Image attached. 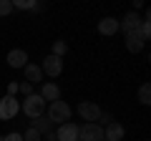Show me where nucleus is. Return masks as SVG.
Returning <instances> with one entry per match:
<instances>
[{"label":"nucleus","mask_w":151,"mask_h":141,"mask_svg":"<svg viewBox=\"0 0 151 141\" xmlns=\"http://www.w3.org/2000/svg\"><path fill=\"white\" fill-rule=\"evenodd\" d=\"M126 134V129L119 124V121H111V124L103 129V141H121Z\"/></svg>","instance_id":"nucleus-12"},{"label":"nucleus","mask_w":151,"mask_h":141,"mask_svg":"<svg viewBox=\"0 0 151 141\" xmlns=\"http://www.w3.org/2000/svg\"><path fill=\"white\" fill-rule=\"evenodd\" d=\"M38 96L43 98L45 103L58 101V98H60V88H58V83H53V81H43V83H40V93H38Z\"/></svg>","instance_id":"nucleus-8"},{"label":"nucleus","mask_w":151,"mask_h":141,"mask_svg":"<svg viewBox=\"0 0 151 141\" xmlns=\"http://www.w3.org/2000/svg\"><path fill=\"white\" fill-rule=\"evenodd\" d=\"M111 121H113V116H111V114H103V111H101V116H98V121H96V124L101 126V129H106V126L111 124Z\"/></svg>","instance_id":"nucleus-21"},{"label":"nucleus","mask_w":151,"mask_h":141,"mask_svg":"<svg viewBox=\"0 0 151 141\" xmlns=\"http://www.w3.org/2000/svg\"><path fill=\"white\" fill-rule=\"evenodd\" d=\"M98 33L101 35H116V33H121V28H119V20L116 18H101L98 20Z\"/></svg>","instance_id":"nucleus-13"},{"label":"nucleus","mask_w":151,"mask_h":141,"mask_svg":"<svg viewBox=\"0 0 151 141\" xmlns=\"http://www.w3.org/2000/svg\"><path fill=\"white\" fill-rule=\"evenodd\" d=\"M76 111H78V116H81L86 124H96L98 116H101V109H98L96 101H81L76 106Z\"/></svg>","instance_id":"nucleus-3"},{"label":"nucleus","mask_w":151,"mask_h":141,"mask_svg":"<svg viewBox=\"0 0 151 141\" xmlns=\"http://www.w3.org/2000/svg\"><path fill=\"white\" fill-rule=\"evenodd\" d=\"M40 70H43V76H48V78H58L60 73H63V58L45 55L43 63H40Z\"/></svg>","instance_id":"nucleus-4"},{"label":"nucleus","mask_w":151,"mask_h":141,"mask_svg":"<svg viewBox=\"0 0 151 141\" xmlns=\"http://www.w3.org/2000/svg\"><path fill=\"white\" fill-rule=\"evenodd\" d=\"M18 111H20V103H18L13 96H3V98H0V121L15 119Z\"/></svg>","instance_id":"nucleus-5"},{"label":"nucleus","mask_w":151,"mask_h":141,"mask_svg":"<svg viewBox=\"0 0 151 141\" xmlns=\"http://www.w3.org/2000/svg\"><path fill=\"white\" fill-rule=\"evenodd\" d=\"M18 93H23V96H30L33 93V86L28 81H23V83H18Z\"/></svg>","instance_id":"nucleus-22"},{"label":"nucleus","mask_w":151,"mask_h":141,"mask_svg":"<svg viewBox=\"0 0 151 141\" xmlns=\"http://www.w3.org/2000/svg\"><path fill=\"white\" fill-rule=\"evenodd\" d=\"M15 93H18V83L13 81V83H8V93H5V96H13V98H15Z\"/></svg>","instance_id":"nucleus-24"},{"label":"nucleus","mask_w":151,"mask_h":141,"mask_svg":"<svg viewBox=\"0 0 151 141\" xmlns=\"http://www.w3.org/2000/svg\"><path fill=\"white\" fill-rule=\"evenodd\" d=\"M23 114L28 116V119H38V116H43L45 114V109H48V103L43 101V98L38 96V93H30V96H25V101H23Z\"/></svg>","instance_id":"nucleus-2"},{"label":"nucleus","mask_w":151,"mask_h":141,"mask_svg":"<svg viewBox=\"0 0 151 141\" xmlns=\"http://www.w3.org/2000/svg\"><path fill=\"white\" fill-rule=\"evenodd\" d=\"M30 129H35L40 136H48V134H53V121L48 119V116H38V119H33V124H30Z\"/></svg>","instance_id":"nucleus-14"},{"label":"nucleus","mask_w":151,"mask_h":141,"mask_svg":"<svg viewBox=\"0 0 151 141\" xmlns=\"http://www.w3.org/2000/svg\"><path fill=\"white\" fill-rule=\"evenodd\" d=\"M23 73H25V81L30 83V86H35V83H43V70H40V65L28 63L25 68H23Z\"/></svg>","instance_id":"nucleus-15"},{"label":"nucleus","mask_w":151,"mask_h":141,"mask_svg":"<svg viewBox=\"0 0 151 141\" xmlns=\"http://www.w3.org/2000/svg\"><path fill=\"white\" fill-rule=\"evenodd\" d=\"M0 141H5V139H3V136H0Z\"/></svg>","instance_id":"nucleus-26"},{"label":"nucleus","mask_w":151,"mask_h":141,"mask_svg":"<svg viewBox=\"0 0 151 141\" xmlns=\"http://www.w3.org/2000/svg\"><path fill=\"white\" fill-rule=\"evenodd\" d=\"M13 13V3L10 0H0V18H5Z\"/></svg>","instance_id":"nucleus-19"},{"label":"nucleus","mask_w":151,"mask_h":141,"mask_svg":"<svg viewBox=\"0 0 151 141\" xmlns=\"http://www.w3.org/2000/svg\"><path fill=\"white\" fill-rule=\"evenodd\" d=\"M10 3L15 10H43V5L35 0H10Z\"/></svg>","instance_id":"nucleus-16"},{"label":"nucleus","mask_w":151,"mask_h":141,"mask_svg":"<svg viewBox=\"0 0 151 141\" xmlns=\"http://www.w3.org/2000/svg\"><path fill=\"white\" fill-rule=\"evenodd\" d=\"M5 141H23V134H18V131H13V134H8V136H3Z\"/></svg>","instance_id":"nucleus-23"},{"label":"nucleus","mask_w":151,"mask_h":141,"mask_svg":"<svg viewBox=\"0 0 151 141\" xmlns=\"http://www.w3.org/2000/svg\"><path fill=\"white\" fill-rule=\"evenodd\" d=\"M70 114H73V109H70L65 101H60V98H58V101H53V103H48V109H45V116L53 121V126L55 124H58V126L65 124V121L70 119Z\"/></svg>","instance_id":"nucleus-1"},{"label":"nucleus","mask_w":151,"mask_h":141,"mask_svg":"<svg viewBox=\"0 0 151 141\" xmlns=\"http://www.w3.org/2000/svg\"><path fill=\"white\" fill-rule=\"evenodd\" d=\"M139 103H141V106H149V103H151V86H149V83H141V88H139Z\"/></svg>","instance_id":"nucleus-17"},{"label":"nucleus","mask_w":151,"mask_h":141,"mask_svg":"<svg viewBox=\"0 0 151 141\" xmlns=\"http://www.w3.org/2000/svg\"><path fill=\"white\" fill-rule=\"evenodd\" d=\"M78 141H103V129L98 124L78 126Z\"/></svg>","instance_id":"nucleus-6"},{"label":"nucleus","mask_w":151,"mask_h":141,"mask_svg":"<svg viewBox=\"0 0 151 141\" xmlns=\"http://www.w3.org/2000/svg\"><path fill=\"white\" fill-rule=\"evenodd\" d=\"M55 141H78V126L73 121H65L55 129Z\"/></svg>","instance_id":"nucleus-7"},{"label":"nucleus","mask_w":151,"mask_h":141,"mask_svg":"<svg viewBox=\"0 0 151 141\" xmlns=\"http://www.w3.org/2000/svg\"><path fill=\"white\" fill-rule=\"evenodd\" d=\"M40 139H43V136L38 134L35 129H28L25 134H23V141H40Z\"/></svg>","instance_id":"nucleus-20"},{"label":"nucleus","mask_w":151,"mask_h":141,"mask_svg":"<svg viewBox=\"0 0 151 141\" xmlns=\"http://www.w3.org/2000/svg\"><path fill=\"white\" fill-rule=\"evenodd\" d=\"M119 28H121V33L139 30V28H141V15H139V13H134V10H129V13L119 20Z\"/></svg>","instance_id":"nucleus-9"},{"label":"nucleus","mask_w":151,"mask_h":141,"mask_svg":"<svg viewBox=\"0 0 151 141\" xmlns=\"http://www.w3.org/2000/svg\"><path fill=\"white\" fill-rule=\"evenodd\" d=\"M141 8H144V0H134V8H131V10L136 13V10H141Z\"/></svg>","instance_id":"nucleus-25"},{"label":"nucleus","mask_w":151,"mask_h":141,"mask_svg":"<svg viewBox=\"0 0 151 141\" xmlns=\"http://www.w3.org/2000/svg\"><path fill=\"white\" fill-rule=\"evenodd\" d=\"M126 38V48H129V53H141V50L146 48V40L141 38L139 30H131V33H124Z\"/></svg>","instance_id":"nucleus-10"},{"label":"nucleus","mask_w":151,"mask_h":141,"mask_svg":"<svg viewBox=\"0 0 151 141\" xmlns=\"http://www.w3.org/2000/svg\"><path fill=\"white\" fill-rule=\"evenodd\" d=\"M65 53H68V43H65V40H53V53H50V55L63 58Z\"/></svg>","instance_id":"nucleus-18"},{"label":"nucleus","mask_w":151,"mask_h":141,"mask_svg":"<svg viewBox=\"0 0 151 141\" xmlns=\"http://www.w3.org/2000/svg\"><path fill=\"white\" fill-rule=\"evenodd\" d=\"M8 65H10V68H25L28 65V53L23 48H13L10 53H8Z\"/></svg>","instance_id":"nucleus-11"}]
</instances>
